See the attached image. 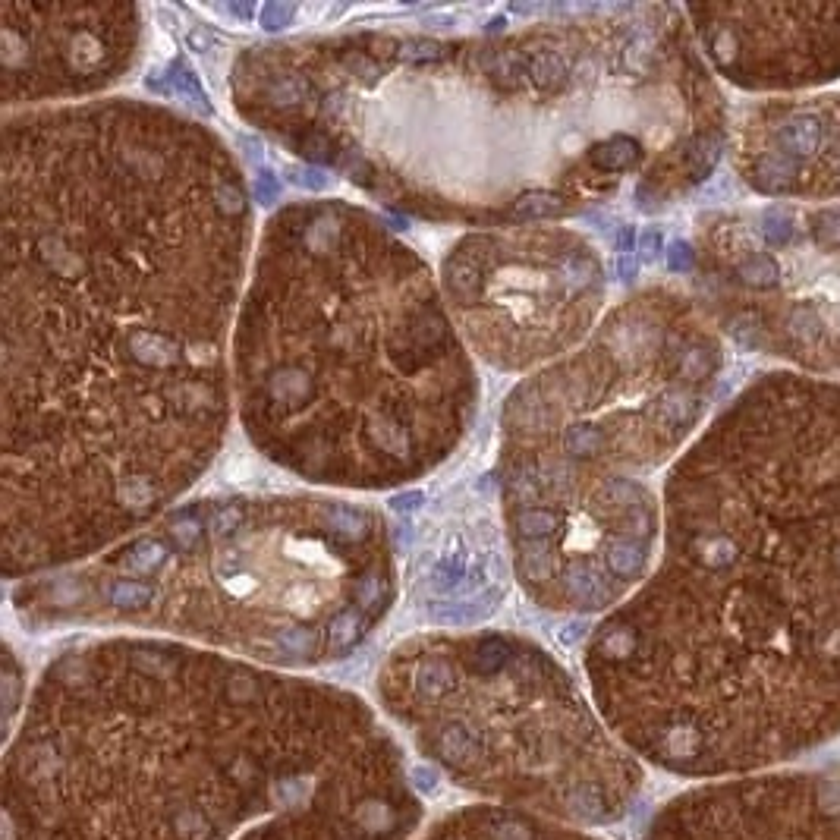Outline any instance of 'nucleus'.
Segmentation results:
<instances>
[{
    "mask_svg": "<svg viewBox=\"0 0 840 840\" xmlns=\"http://www.w3.org/2000/svg\"><path fill=\"white\" fill-rule=\"evenodd\" d=\"M243 170L148 101L4 129V573L126 542L221 450L249 268Z\"/></svg>",
    "mask_w": 840,
    "mask_h": 840,
    "instance_id": "obj_1",
    "label": "nucleus"
},
{
    "mask_svg": "<svg viewBox=\"0 0 840 840\" xmlns=\"http://www.w3.org/2000/svg\"><path fill=\"white\" fill-rule=\"evenodd\" d=\"M359 696L199 645L63 652L4 765V840H240L394 746Z\"/></svg>",
    "mask_w": 840,
    "mask_h": 840,
    "instance_id": "obj_2",
    "label": "nucleus"
},
{
    "mask_svg": "<svg viewBox=\"0 0 840 840\" xmlns=\"http://www.w3.org/2000/svg\"><path fill=\"white\" fill-rule=\"evenodd\" d=\"M233 394L277 466L375 491L450 457L479 381L432 268L372 211L321 199L287 205L262 233Z\"/></svg>",
    "mask_w": 840,
    "mask_h": 840,
    "instance_id": "obj_3",
    "label": "nucleus"
},
{
    "mask_svg": "<svg viewBox=\"0 0 840 840\" xmlns=\"http://www.w3.org/2000/svg\"><path fill=\"white\" fill-rule=\"evenodd\" d=\"M718 365L702 312L652 290L513 394L501 476L516 570L535 601L614 611L645 583L661 538L645 476L693 435Z\"/></svg>",
    "mask_w": 840,
    "mask_h": 840,
    "instance_id": "obj_4",
    "label": "nucleus"
},
{
    "mask_svg": "<svg viewBox=\"0 0 840 840\" xmlns=\"http://www.w3.org/2000/svg\"><path fill=\"white\" fill-rule=\"evenodd\" d=\"M29 617L167 633L271 671L347 658L394 601L381 516L337 498H211L19 595Z\"/></svg>",
    "mask_w": 840,
    "mask_h": 840,
    "instance_id": "obj_5",
    "label": "nucleus"
},
{
    "mask_svg": "<svg viewBox=\"0 0 840 840\" xmlns=\"http://www.w3.org/2000/svg\"><path fill=\"white\" fill-rule=\"evenodd\" d=\"M391 721L457 787L573 828L611 825L642 765L542 645L513 633H432L384 658Z\"/></svg>",
    "mask_w": 840,
    "mask_h": 840,
    "instance_id": "obj_6",
    "label": "nucleus"
},
{
    "mask_svg": "<svg viewBox=\"0 0 840 840\" xmlns=\"http://www.w3.org/2000/svg\"><path fill=\"white\" fill-rule=\"evenodd\" d=\"M702 258L712 306L740 340L840 381V199H774L730 214Z\"/></svg>",
    "mask_w": 840,
    "mask_h": 840,
    "instance_id": "obj_7",
    "label": "nucleus"
},
{
    "mask_svg": "<svg viewBox=\"0 0 840 840\" xmlns=\"http://www.w3.org/2000/svg\"><path fill=\"white\" fill-rule=\"evenodd\" d=\"M441 290L472 350L501 369H526L589 334L605 277L576 233L513 227L463 240L447 258Z\"/></svg>",
    "mask_w": 840,
    "mask_h": 840,
    "instance_id": "obj_8",
    "label": "nucleus"
},
{
    "mask_svg": "<svg viewBox=\"0 0 840 840\" xmlns=\"http://www.w3.org/2000/svg\"><path fill=\"white\" fill-rule=\"evenodd\" d=\"M645 840H840V765H781L671 796Z\"/></svg>",
    "mask_w": 840,
    "mask_h": 840,
    "instance_id": "obj_9",
    "label": "nucleus"
},
{
    "mask_svg": "<svg viewBox=\"0 0 840 840\" xmlns=\"http://www.w3.org/2000/svg\"><path fill=\"white\" fill-rule=\"evenodd\" d=\"M715 70L752 92H800L840 79V4L686 10Z\"/></svg>",
    "mask_w": 840,
    "mask_h": 840,
    "instance_id": "obj_10",
    "label": "nucleus"
},
{
    "mask_svg": "<svg viewBox=\"0 0 840 840\" xmlns=\"http://www.w3.org/2000/svg\"><path fill=\"white\" fill-rule=\"evenodd\" d=\"M136 35L133 7H7L4 95L16 104L101 89L126 67Z\"/></svg>",
    "mask_w": 840,
    "mask_h": 840,
    "instance_id": "obj_11",
    "label": "nucleus"
},
{
    "mask_svg": "<svg viewBox=\"0 0 840 840\" xmlns=\"http://www.w3.org/2000/svg\"><path fill=\"white\" fill-rule=\"evenodd\" d=\"M422 803L400 743L255 822L240 840H413Z\"/></svg>",
    "mask_w": 840,
    "mask_h": 840,
    "instance_id": "obj_12",
    "label": "nucleus"
},
{
    "mask_svg": "<svg viewBox=\"0 0 840 840\" xmlns=\"http://www.w3.org/2000/svg\"><path fill=\"white\" fill-rule=\"evenodd\" d=\"M743 180L771 199H840V92L768 101L740 126Z\"/></svg>",
    "mask_w": 840,
    "mask_h": 840,
    "instance_id": "obj_13",
    "label": "nucleus"
},
{
    "mask_svg": "<svg viewBox=\"0 0 840 840\" xmlns=\"http://www.w3.org/2000/svg\"><path fill=\"white\" fill-rule=\"evenodd\" d=\"M422 840H598L573 825L504 806H466L441 815Z\"/></svg>",
    "mask_w": 840,
    "mask_h": 840,
    "instance_id": "obj_14",
    "label": "nucleus"
}]
</instances>
